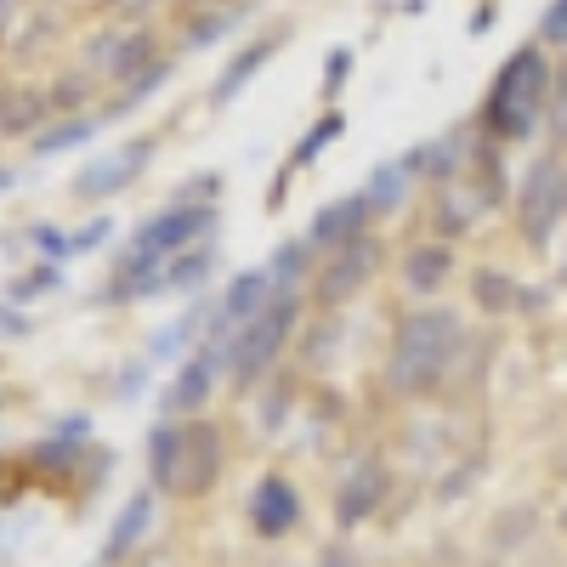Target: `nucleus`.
I'll return each instance as SVG.
<instances>
[{
    "instance_id": "20e7f679",
    "label": "nucleus",
    "mask_w": 567,
    "mask_h": 567,
    "mask_svg": "<svg viewBox=\"0 0 567 567\" xmlns=\"http://www.w3.org/2000/svg\"><path fill=\"white\" fill-rule=\"evenodd\" d=\"M523 239L534 245V250H545L550 245V233L561 227V216H567V165L556 159V154H539L534 165H528V176H523Z\"/></svg>"
},
{
    "instance_id": "dca6fc26",
    "label": "nucleus",
    "mask_w": 567,
    "mask_h": 567,
    "mask_svg": "<svg viewBox=\"0 0 567 567\" xmlns=\"http://www.w3.org/2000/svg\"><path fill=\"white\" fill-rule=\"evenodd\" d=\"M414 165H420V154H403V159H392V165L374 171L369 187H363V194H369V210H392V205L403 199V176H409Z\"/></svg>"
},
{
    "instance_id": "9d476101",
    "label": "nucleus",
    "mask_w": 567,
    "mask_h": 567,
    "mask_svg": "<svg viewBox=\"0 0 567 567\" xmlns=\"http://www.w3.org/2000/svg\"><path fill=\"white\" fill-rule=\"evenodd\" d=\"M272 290H278V284H272V272H267V267L239 272V278L227 284V296H221V323H239V329H245V323H256V318L278 301Z\"/></svg>"
},
{
    "instance_id": "4be33fe9",
    "label": "nucleus",
    "mask_w": 567,
    "mask_h": 567,
    "mask_svg": "<svg viewBox=\"0 0 567 567\" xmlns=\"http://www.w3.org/2000/svg\"><path fill=\"white\" fill-rule=\"evenodd\" d=\"M205 272H210V256H205V250H187V256H176V261L165 267V290H187V284H205Z\"/></svg>"
},
{
    "instance_id": "2f4dec72",
    "label": "nucleus",
    "mask_w": 567,
    "mask_h": 567,
    "mask_svg": "<svg viewBox=\"0 0 567 567\" xmlns=\"http://www.w3.org/2000/svg\"><path fill=\"white\" fill-rule=\"evenodd\" d=\"M227 23H233V18H199L194 29H187V40H194V45H205V40H216Z\"/></svg>"
},
{
    "instance_id": "b1692460",
    "label": "nucleus",
    "mask_w": 567,
    "mask_h": 567,
    "mask_svg": "<svg viewBox=\"0 0 567 567\" xmlns=\"http://www.w3.org/2000/svg\"><path fill=\"white\" fill-rule=\"evenodd\" d=\"M199 318H205V312L194 307V312H182V318H176V323L165 329V336H154V358H171V352H176V347H182V341H187V336H194V329H199Z\"/></svg>"
},
{
    "instance_id": "393cba45",
    "label": "nucleus",
    "mask_w": 567,
    "mask_h": 567,
    "mask_svg": "<svg viewBox=\"0 0 567 567\" xmlns=\"http://www.w3.org/2000/svg\"><path fill=\"white\" fill-rule=\"evenodd\" d=\"M301 267H307V245L290 239V245H278V256H272L267 272H272V284H290V278H301Z\"/></svg>"
},
{
    "instance_id": "a211bd4d",
    "label": "nucleus",
    "mask_w": 567,
    "mask_h": 567,
    "mask_svg": "<svg viewBox=\"0 0 567 567\" xmlns=\"http://www.w3.org/2000/svg\"><path fill=\"white\" fill-rule=\"evenodd\" d=\"M471 290H477V301L488 307V312H511V307H523V290L505 278V272H494V267H483L477 278H471Z\"/></svg>"
},
{
    "instance_id": "c85d7f7f",
    "label": "nucleus",
    "mask_w": 567,
    "mask_h": 567,
    "mask_svg": "<svg viewBox=\"0 0 567 567\" xmlns=\"http://www.w3.org/2000/svg\"><path fill=\"white\" fill-rule=\"evenodd\" d=\"M539 34H545L550 45H567V0H556V7L545 12V23H539Z\"/></svg>"
},
{
    "instance_id": "a878e982",
    "label": "nucleus",
    "mask_w": 567,
    "mask_h": 567,
    "mask_svg": "<svg viewBox=\"0 0 567 567\" xmlns=\"http://www.w3.org/2000/svg\"><path fill=\"white\" fill-rule=\"evenodd\" d=\"M45 290H58V267H34L29 278H18V284H12V301H34V296H45Z\"/></svg>"
},
{
    "instance_id": "423d86ee",
    "label": "nucleus",
    "mask_w": 567,
    "mask_h": 567,
    "mask_svg": "<svg viewBox=\"0 0 567 567\" xmlns=\"http://www.w3.org/2000/svg\"><path fill=\"white\" fill-rule=\"evenodd\" d=\"M210 221H216L210 205H176V210H165V216H154L148 227H142V233H136V245H142V250H154V256H176V250L194 245L199 233H210Z\"/></svg>"
},
{
    "instance_id": "2eb2a0df",
    "label": "nucleus",
    "mask_w": 567,
    "mask_h": 567,
    "mask_svg": "<svg viewBox=\"0 0 567 567\" xmlns=\"http://www.w3.org/2000/svg\"><path fill=\"white\" fill-rule=\"evenodd\" d=\"M449 267H454L449 245H420V250H409L403 278H409V290H437V284L449 278Z\"/></svg>"
},
{
    "instance_id": "cd10ccee",
    "label": "nucleus",
    "mask_w": 567,
    "mask_h": 567,
    "mask_svg": "<svg viewBox=\"0 0 567 567\" xmlns=\"http://www.w3.org/2000/svg\"><path fill=\"white\" fill-rule=\"evenodd\" d=\"M165 74H171V69H165V63H154V69L142 74V80H131V91H125V97H120L114 109H131V103H142V97H148L154 85H165Z\"/></svg>"
},
{
    "instance_id": "aec40b11",
    "label": "nucleus",
    "mask_w": 567,
    "mask_h": 567,
    "mask_svg": "<svg viewBox=\"0 0 567 567\" xmlns=\"http://www.w3.org/2000/svg\"><path fill=\"white\" fill-rule=\"evenodd\" d=\"M34 120H40V97H34V91H18V85L0 91V125L23 131V125H34Z\"/></svg>"
},
{
    "instance_id": "72a5a7b5",
    "label": "nucleus",
    "mask_w": 567,
    "mask_h": 567,
    "mask_svg": "<svg viewBox=\"0 0 567 567\" xmlns=\"http://www.w3.org/2000/svg\"><path fill=\"white\" fill-rule=\"evenodd\" d=\"M561 523H567V511H561Z\"/></svg>"
},
{
    "instance_id": "473e14b6",
    "label": "nucleus",
    "mask_w": 567,
    "mask_h": 567,
    "mask_svg": "<svg viewBox=\"0 0 567 567\" xmlns=\"http://www.w3.org/2000/svg\"><path fill=\"white\" fill-rule=\"evenodd\" d=\"M7 12H12V0H0V23H7Z\"/></svg>"
},
{
    "instance_id": "f8f14e48",
    "label": "nucleus",
    "mask_w": 567,
    "mask_h": 567,
    "mask_svg": "<svg viewBox=\"0 0 567 567\" xmlns=\"http://www.w3.org/2000/svg\"><path fill=\"white\" fill-rule=\"evenodd\" d=\"M381 494H386V471L374 465V460H363V465L352 471V477L341 483V499H336V523H341V528H358L363 516H369L374 505H381Z\"/></svg>"
},
{
    "instance_id": "1a4fd4ad",
    "label": "nucleus",
    "mask_w": 567,
    "mask_h": 567,
    "mask_svg": "<svg viewBox=\"0 0 567 567\" xmlns=\"http://www.w3.org/2000/svg\"><path fill=\"white\" fill-rule=\"evenodd\" d=\"M296 516H301V494L296 483H284V477H261L256 494H250V528L278 539V534H290L296 528Z\"/></svg>"
},
{
    "instance_id": "f03ea898",
    "label": "nucleus",
    "mask_w": 567,
    "mask_h": 567,
    "mask_svg": "<svg viewBox=\"0 0 567 567\" xmlns=\"http://www.w3.org/2000/svg\"><path fill=\"white\" fill-rule=\"evenodd\" d=\"M221 465V437L210 425H154L148 432V471L165 494H205Z\"/></svg>"
},
{
    "instance_id": "6ab92c4d",
    "label": "nucleus",
    "mask_w": 567,
    "mask_h": 567,
    "mask_svg": "<svg viewBox=\"0 0 567 567\" xmlns=\"http://www.w3.org/2000/svg\"><path fill=\"white\" fill-rule=\"evenodd\" d=\"M336 136H347V120H341V114H323V120H318V125L301 136V148L290 154V165H312V159H318V154H323Z\"/></svg>"
},
{
    "instance_id": "5701e85b",
    "label": "nucleus",
    "mask_w": 567,
    "mask_h": 567,
    "mask_svg": "<svg viewBox=\"0 0 567 567\" xmlns=\"http://www.w3.org/2000/svg\"><path fill=\"white\" fill-rule=\"evenodd\" d=\"M91 131H97V120H69V125H58V131H45L34 148H40V154H58V148H74V142H85Z\"/></svg>"
},
{
    "instance_id": "6e6552de",
    "label": "nucleus",
    "mask_w": 567,
    "mask_h": 567,
    "mask_svg": "<svg viewBox=\"0 0 567 567\" xmlns=\"http://www.w3.org/2000/svg\"><path fill=\"white\" fill-rule=\"evenodd\" d=\"M216 374H221V347H199L194 358L176 369V381H171V392H165V414H194V409H205Z\"/></svg>"
},
{
    "instance_id": "ddd939ff",
    "label": "nucleus",
    "mask_w": 567,
    "mask_h": 567,
    "mask_svg": "<svg viewBox=\"0 0 567 567\" xmlns=\"http://www.w3.org/2000/svg\"><path fill=\"white\" fill-rule=\"evenodd\" d=\"M363 216H369V194H347L341 205H323L318 216H312V245H352L358 239V227H363Z\"/></svg>"
},
{
    "instance_id": "f3484780",
    "label": "nucleus",
    "mask_w": 567,
    "mask_h": 567,
    "mask_svg": "<svg viewBox=\"0 0 567 567\" xmlns=\"http://www.w3.org/2000/svg\"><path fill=\"white\" fill-rule=\"evenodd\" d=\"M272 58V40H261V45H250V52H239V58H233L227 69H221V80H216V109H227L233 97H239V85L261 69Z\"/></svg>"
},
{
    "instance_id": "412c9836",
    "label": "nucleus",
    "mask_w": 567,
    "mask_h": 567,
    "mask_svg": "<svg viewBox=\"0 0 567 567\" xmlns=\"http://www.w3.org/2000/svg\"><path fill=\"white\" fill-rule=\"evenodd\" d=\"M159 58H154V40H125V52L114 58V80H142V74H148Z\"/></svg>"
},
{
    "instance_id": "f704fd0d",
    "label": "nucleus",
    "mask_w": 567,
    "mask_h": 567,
    "mask_svg": "<svg viewBox=\"0 0 567 567\" xmlns=\"http://www.w3.org/2000/svg\"><path fill=\"white\" fill-rule=\"evenodd\" d=\"M0 336H7V329H0Z\"/></svg>"
},
{
    "instance_id": "39448f33",
    "label": "nucleus",
    "mask_w": 567,
    "mask_h": 567,
    "mask_svg": "<svg viewBox=\"0 0 567 567\" xmlns=\"http://www.w3.org/2000/svg\"><path fill=\"white\" fill-rule=\"evenodd\" d=\"M296 318H301V301H296L290 290H278V301H272L256 323H245L239 341H233V374H239V381H256V374L278 358L284 336L296 329Z\"/></svg>"
},
{
    "instance_id": "7ed1b4c3",
    "label": "nucleus",
    "mask_w": 567,
    "mask_h": 567,
    "mask_svg": "<svg viewBox=\"0 0 567 567\" xmlns=\"http://www.w3.org/2000/svg\"><path fill=\"white\" fill-rule=\"evenodd\" d=\"M454 347H460V318H454L449 307H432V312L403 318L398 352H392V369H386L392 386H398V392H425V386H432L437 374L449 369Z\"/></svg>"
},
{
    "instance_id": "bb28decb",
    "label": "nucleus",
    "mask_w": 567,
    "mask_h": 567,
    "mask_svg": "<svg viewBox=\"0 0 567 567\" xmlns=\"http://www.w3.org/2000/svg\"><path fill=\"white\" fill-rule=\"evenodd\" d=\"M347 74H352V52L341 45V52H329V58H323V97H336V91L347 85Z\"/></svg>"
},
{
    "instance_id": "9b49d317",
    "label": "nucleus",
    "mask_w": 567,
    "mask_h": 567,
    "mask_svg": "<svg viewBox=\"0 0 567 567\" xmlns=\"http://www.w3.org/2000/svg\"><path fill=\"white\" fill-rule=\"evenodd\" d=\"M374 261H381V250H374L369 239H352L336 261L323 267V278H318V296H323V301H347V296L358 290V284L374 272Z\"/></svg>"
},
{
    "instance_id": "f257e3e1",
    "label": "nucleus",
    "mask_w": 567,
    "mask_h": 567,
    "mask_svg": "<svg viewBox=\"0 0 567 567\" xmlns=\"http://www.w3.org/2000/svg\"><path fill=\"white\" fill-rule=\"evenodd\" d=\"M545 97H550V63H545L539 45H523L516 58H505V69L494 74L488 103H483V125H488V136H499V142H523V136L534 131Z\"/></svg>"
},
{
    "instance_id": "0eeeda50",
    "label": "nucleus",
    "mask_w": 567,
    "mask_h": 567,
    "mask_svg": "<svg viewBox=\"0 0 567 567\" xmlns=\"http://www.w3.org/2000/svg\"><path fill=\"white\" fill-rule=\"evenodd\" d=\"M148 154H154V142H148V136L125 142L120 154H109V159H97V165H85V171H80L74 194H80V199H109V194H120V187H131V176L148 165Z\"/></svg>"
},
{
    "instance_id": "c756f323",
    "label": "nucleus",
    "mask_w": 567,
    "mask_h": 567,
    "mask_svg": "<svg viewBox=\"0 0 567 567\" xmlns=\"http://www.w3.org/2000/svg\"><path fill=\"white\" fill-rule=\"evenodd\" d=\"M109 233H114V221H109V216H97V221H91V227L80 233V239H69V250H97V245L109 239Z\"/></svg>"
},
{
    "instance_id": "4468645a",
    "label": "nucleus",
    "mask_w": 567,
    "mask_h": 567,
    "mask_svg": "<svg viewBox=\"0 0 567 567\" xmlns=\"http://www.w3.org/2000/svg\"><path fill=\"white\" fill-rule=\"evenodd\" d=\"M148 516H154V494L142 488V494H131V499H125V511L114 516L109 545H103V561H120V556H131V550H136V539H142V528H148Z\"/></svg>"
},
{
    "instance_id": "7c9ffc66",
    "label": "nucleus",
    "mask_w": 567,
    "mask_h": 567,
    "mask_svg": "<svg viewBox=\"0 0 567 567\" xmlns=\"http://www.w3.org/2000/svg\"><path fill=\"white\" fill-rule=\"evenodd\" d=\"M34 245H40L45 256H74V250H69V239H63L58 227H34Z\"/></svg>"
}]
</instances>
